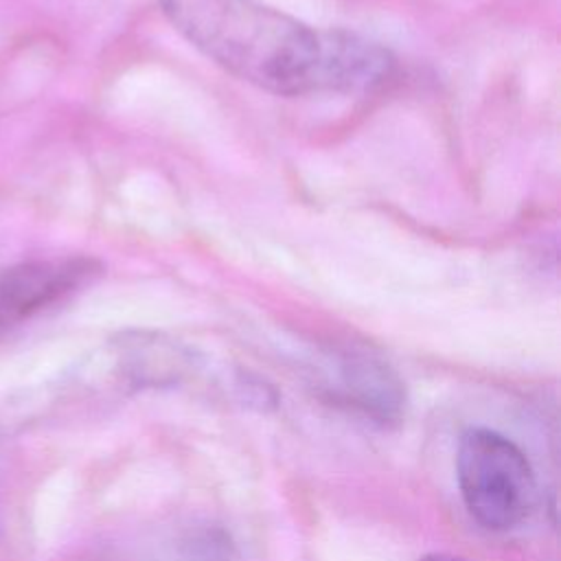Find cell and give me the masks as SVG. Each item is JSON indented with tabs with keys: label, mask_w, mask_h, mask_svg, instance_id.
Returning a JSON list of instances; mask_svg holds the SVG:
<instances>
[{
	"label": "cell",
	"mask_w": 561,
	"mask_h": 561,
	"mask_svg": "<svg viewBox=\"0 0 561 561\" xmlns=\"http://www.w3.org/2000/svg\"><path fill=\"white\" fill-rule=\"evenodd\" d=\"M162 13L232 77L283 96L320 92L322 28L259 0H162Z\"/></svg>",
	"instance_id": "obj_1"
},
{
	"label": "cell",
	"mask_w": 561,
	"mask_h": 561,
	"mask_svg": "<svg viewBox=\"0 0 561 561\" xmlns=\"http://www.w3.org/2000/svg\"><path fill=\"white\" fill-rule=\"evenodd\" d=\"M456 480L469 515L489 530L519 526L537 500L535 471L526 454L486 427L460 436Z\"/></svg>",
	"instance_id": "obj_2"
},
{
	"label": "cell",
	"mask_w": 561,
	"mask_h": 561,
	"mask_svg": "<svg viewBox=\"0 0 561 561\" xmlns=\"http://www.w3.org/2000/svg\"><path fill=\"white\" fill-rule=\"evenodd\" d=\"M101 274L90 256L35 259L0 267V329L68 298Z\"/></svg>",
	"instance_id": "obj_3"
},
{
	"label": "cell",
	"mask_w": 561,
	"mask_h": 561,
	"mask_svg": "<svg viewBox=\"0 0 561 561\" xmlns=\"http://www.w3.org/2000/svg\"><path fill=\"white\" fill-rule=\"evenodd\" d=\"M335 397L377 423H397L405 410V388L394 368L370 351L348 348L333 357Z\"/></svg>",
	"instance_id": "obj_4"
},
{
	"label": "cell",
	"mask_w": 561,
	"mask_h": 561,
	"mask_svg": "<svg viewBox=\"0 0 561 561\" xmlns=\"http://www.w3.org/2000/svg\"><path fill=\"white\" fill-rule=\"evenodd\" d=\"M394 70L386 46L342 28L322 31L320 92L355 94L381 85Z\"/></svg>",
	"instance_id": "obj_5"
},
{
	"label": "cell",
	"mask_w": 561,
	"mask_h": 561,
	"mask_svg": "<svg viewBox=\"0 0 561 561\" xmlns=\"http://www.w3.org/2000/svg\"><path fill=\"white\" fill-rule=\"evenodd\" d=\"M421 561H467V559L456 557V554H447V552H432V554H425Z\"/></svg>",
	"instance_id": "obj_6"
}]
</instances>
